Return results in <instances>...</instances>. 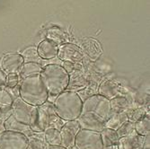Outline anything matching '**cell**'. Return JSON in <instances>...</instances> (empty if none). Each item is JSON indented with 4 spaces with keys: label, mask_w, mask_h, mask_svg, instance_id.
<instances>
[{
    "label": "cell",
    "mask_w": 150,
    "mask_h": 149,
    "mask_svg": "<svg viewBox=\"0 0 150 149\" xmlns=\"http://www.w3.org/2000/svg\"><path fill=\"white\" fill-rule=\"evenodd\" d=\"M100 134H101V138H102L103 146L118 145L120 138L118 137V134H117L116 130L104 128L100 132Z\"/></svg>",
    "instance_id": "obj_22"
},
{
    "label": "cell",
    "mask_w": 150,
    "mask_h": 149,
    "mask_svg": "<svg viewBox=\"0 0 150 149\" xmlns=\"http://www.w3.org/2000/svg\"><path fill=\"white\" fill-rule=\"evenodd\" d=\"M76 120L81 129L101 132L105 128V121L93 113H81Z\"/></svg>",
    "instance_id": "obj_10"
},
{
    "label": "cell",
    "mask_w": 150,
    "mask_h": 149,
    "mask_svg": "<svg viewBox=\"0 0 150 149\" xmlns=\"http://www.w3.org/2000/svg\"><path fill=\"white\" fill-rule=\"evenodd\" d=\"M80 129L81 128L77 120L66 121L59 130L61 136V145L67 149L75 145V139Z\"/></svg>",
    "instance_id": "obj_8"
},
{
    "label": "cell",
    "mask_w": 150,
    "mask_h": 149,
    "mask_svg": "<svg viewBox=\"0 0 150 149\" xmlns=\"http://www.w3.org/2000/svg\"><path fill=\"white\" fill-rule=\"evenodd\" d=\"M33 107L23 102L20 97H17L13 101L11 107V113L20 122L29 125L31 114L33 110Z\"/></svg>",
    "instance_id": "obj_7"
},
{
    "label": "cell",
    "mask_w": 150,
    "mask_h": 149,
    "mask_svg": "<svg viewBox=\"0 0 150 149\" xmlns=\"http://www.w3.org/2000/svg\"><path fill=\"white\" fill-rule=\"evenodd\" d=\"M56 114L63 120H76L82 112L83 101L76 92L66 90L54 100Z\"/></svg>",
    "instance_id": "obj_2"
},
{
    "label": "cell",
    "mask_w": 150,
    "mask_h": 149,
    "mask_svg": "<svg viewBox=\"0 0 150 149\" xmlns=\"http://www.w3.org/2000/svg\"><path fill=\"white\" fill-rule=\"evenodd\" d=\"M24 59L19 53H7L1 61L2 70L6 74H18L20 72Z\"/></svg>",
    "instance_id": "obj_11"
},
{
    "label": "cell",
    "mask_w": 150,
    "mask_h": 149,
    "mask_svg": "<svg viewBox=\"0 0 150 149\" xmlns=\"http://www.w3.org/2000/svg\"><path fill=\"white\" fill-rule=\"evenodd\" d=\"M38 56L42 59H52L58 56L59 46L51 40L45 39L37 47Z\"/></svg>",
    "instance_id": "obj_12"
},
{
    "label": "cell",
    "mask_w": 150,
    "mask_h": 149,
    "mask_svg": "<svg viewBox=\"0 0 150 149\" xmlns=\"http://www.w3.org/2000/svg\"><path fill=\"white\" fill-rule=\"evenodd\" d=\"M103 149H118L117 145H109V146H103Z\"/></svg>",
    "instance_id": "obj_36"
},
{
    "label": "cell",
    "mask_w": 150,
    "mask_h": 149,
    "mask_svg": "<svg viewBox=\"0 0 150 149\" xmlns=\"http://www.w3.org/2000/svg\"><path fill=\"white\" fill-rule=\"evenodd\" d=\"M93 113L106 121L112 114L110 100L95 93L83 102L81 113Z\"/></svg>",
    "instance_id": "obj_4"
},
{
    "label": "cell",
    "mask_w": 150,
    "mask_h": 149,
    "mask_svg": "<svg viewBox=\"0 0 150 149\" xmlns=\"http://www.w3.org/2000/svg\"><path fill=\"white\" fill-rule=\"evenodd\" d=\"M134 131H135V123L129 120L125 121V122L116 130V132L118 134V137L120 138L129 136V135H131Z\"/></svg>",
    "instance_id": "obj_27"
},
{
    "label": "cell",
    "mask_w": 150,
    "mask_h": 149,
    "mask_svg": "<svg viewBox=\"0 0 150 149\" xmlns=\"http://www.w3.org/2000/svg\"><path fill=\"white\" fill-rule=\"evenodd\" d=\"M43 137L45 142L49 145H61L60 131L56 129L48 128L43 132Z\"/></svg>",
    "instance_id": "obj_21"
},
{
    "label": "cell",
    "mask_w": 150,
    "mask_h": 149,
    "mask_svg": "<svg viewBox=\"0 0 150 149\" xmlns=\"http://www.w3.org/2000/svg\"><path fill=\"white\" fill-rule=\"evenodd\" d=\"M15 97L6 88H0V110L5 111L11 109Z\"/></svg>",
    "instance_id": "obj_23"
},
{
    "label": "cell",
    "mask_w": 150,
    "mask_h": 149,
    "mask_svg": "<svg viewBox=\"0 0 150 149\" xmlns=\"http://www.w3.org/2000/svg\"><path fill=\"white\" fill-rule=\"evenodd\" d=\"M29 140L24 134L4 130L0 133V149H26Z\"/></svg>",
    "instance_id": "obj_6"
},
{
    "label": "cell",
    "mask_w": 150,
    "mask_h": 149,
    "mask_svg": "<svg viewBox=\"0 0 150 149\" xmlns=\"http://www.w3.org/2000/svg\"><path fill=\"white\" fill-rule=\"evenodd\" d=\"M75 146L77 149H103L100 132L80 129L75 139Z\"/></svg>",
    "instance_id": "obj_5"
},
{
    "label": "cell",
    "mask_w": 150,
    "mask_h": 149,
    "mask_svg": "<svg viewBox=\"0 0 150 149\" xmlns=\"http://www.w3.org/2000/svg\"><path fill=\"white\" fill-rule=\"evenodd\" d=\"M88 85V81L85 76L82 75L78 70H74L71 74H69V82L67 85L69 91H80L86 88Z\"/></svg>",
    "instance_id": "obj_16"
},
{
    "label": "cell",
    "mask_w": 150,
    "mask_h": 149,
    "mask_svg": "<svg viewBox=\"0 0 150 149\" xmlns=\"http://www.w3.org/2000/svg\"><path fill=\"white\" fill-rule=\"evenodd\" d=\"M61 66H62V67L66 70V72L69 75L71 74L75 70V68H76L75 64L71 63V62H69V61H63V64Z\"/></svg>",
    "instance_id": "obj_32"
},
{
    "label": "cell",
    "mask_w": 150,
    "mask_h": 149,
    "mask_svg": "<svg viewBox=\"0 0 150 149\" xmlns=\"http://www.w3.org/2000/svg\"><path fill=\"white\" fill-rule=\"evenodd\" d=\"M0 120H4L3 119V114H2V111L0 110Z\"/></svg>",
    "instance_id": "obj_37"
},
{
    "label": "cell",
    "mask_w": 150,
    "mask_h": 149,
    "mask_svg": "<svg viewBox=\"0 0 150 149\" xmlns=\"http://www.w3.org/2000/svg\"><path fill=\"white\" fill-rule=\"evenodd\" d=\"M127 120L129 119L126 112L112 113L109 119L105 121V128L117 130Z\"/></svg>",
    "instance_id": "obj_20"
},
{
    "label": "cell",
    "mask_w": 150,
    "mask_h": 149,
    "mask_svg": "<svg viewBox=\"0 0 150 149\" xmlns=\"http://www.w3.org/2000/svg\"><path fill=\"white\" fill-rule=\"evenodd\" d=\"M19 83H20V76H18V74H8L7 75L6 82V88L13 89L19 85Z\"/></svg>",
    "instance_id": "obj_29"
},
{
    "label": "cell",
    "mask_w": 150,
    "mask_h": 149,
    "mask_svg": "<svg viewBox=\"0 0 150 149\" xmlns=\"http://www.w3.org/2000/svg\"><path fill=\"white\" fill-rule=\"evenodd\" d=\"M135 131L140 136H146L150 133V118L146 115L144 118L135 122Z\"/></svg>",
    "instance_id": "obj_26"
},
{
    "label": "cell",
    "mask_w": 150,
    "mask_h": 149,
    "mask_svg": "<svg viewBox=\"0 0 150 149\" xmlns=\"http://www.w3.org/2000/svg\"><path fill=\"white\" fill-rule=\"evenodd\" d=\"M121 87L119 83L115 80H105L100 85L98 89V94L107 98L108 100H112V98L120 95Z\"/></svg>",
    "instance_id": "obj_13"
},
{
    "label": "cell",
    "mask_w": 150,
    "mask_h": 149,
    "mask_svg": "<svg viewBox=\"0 0 150 149\" xmlns=\"http://www.w3.org/2000/svg\"><path fill=\"white\" fill-rule=\"evenodd\" d=\"M19 97L32 106H40L48 101L49 93L40 76L23 78L19 83Z\"/></svg>",
    "instance_id": "obj_3"
},
{
    "label": "cell",
    "mask_w": 150,
    "mask_h": 149,
    "mask_svg": "<svg viewBox=\"0 0 150 149\" xmlns=\"http://www.w3.org/2000/svg\"><path fill=\"white\" fill-rule=\"evenodd\" d=\"M127 116H128V119L129 121H132V122H137L139 119H141L142 118H144L146 115H149V113L146 112L145 107H130L129 109L126 112Z\"/></svg>",
    "instance_id": "obj_25"
},
{
    "label": "cell",
    "mask_w": 150,
    "mask_h": 149,
    "mask_svg": "<svg viewBox=\"0 0 150 149\" xmlns=\"http://www.w3.org/2000/svg\"><path fill=\"white\" fill-rule=\"evenodd\" d=\"M21 55L23 56L24 61L26 59H29V60H33L35 59H37L39 56H38V53H37V49H34V48H29L25 49L23 54H21Z\"/></svg>",
    "instance_id": "obj_31"
},
{
    "label": "cell",
    "mask_w": 150,
    "mask_h": 149,
    "mask_svg": "<svg viewBox=\"0 0 150 149\" xmlns=\"http://www.w3.org/2000/svg\"><path fill=\"white\" fill-rule=\"evenodd\" d=\"M57 57H59L62 61H69L76 64L84 59V53L81 48L69 42L59 47Z\"/></svg>",
    "instance_id": "obj_9"
},
{
    "label": "cell",
    "mask_w": 150,
    "mask_h": 149,
    "mask_svg": "<svg viewBox=\"0 0 150 149\" xmlns=\"http://www.w3.org/2000/svg\"><path fill=\"white\" fill-rule=\"evenodd\" d=\"M66 121L61 119L57 114L52 115L50 117V121H49V128L56 129L58 130H60L62 126L65 124Z\"/></svg>",
    "instance_id": "obj_30"
},
{
    "label": "cell",
    "mask_w": 150,
    "mask_h": 149,
    "mask_svg": "<svg viewBox=\"0 0 150 149\" xmlns=\"http://www.w3.org/2000/svg\"><path fill=\"white\" fill-rule=\"evenodd\" d=\"M39 135L40 133L33 132L32 136L28 137L29 143L26 149H46L48 145L44 140V137H40Z\"/></svg>",
    "instance_id": "obj_24"
},
{
    "label": "cell",
    "mask_w": 150,
    "mask_h": 149,
    "mask_svg": "<svg viewBox=\"0 0 150 149\" xmlns=\"http://www.w3.org/2000/svg\"><path fill=\"white\" fill-rule=\"evenodd\" d=\"M6 76H7V75L2 69H0V88H5L6 87Z\"/></svg>",
    "instance_id": "obj_33"
},
{
    "label": "cell",
    "mask_w": 150,
    "mask_h": 149,
    "mask_svg": "<svg viewBox=\"0 0 150 149\" xmlns=\"http://www.w3.org/2000/svg\"><path fill=\"white\" fill-rule=\"evenodd\" d=\"M4 128H5V130H10V131L23 133L27 138L32 136L33 134V132L31 130L29 125H26V124L20 122V121H18L16 119H15V117H13L12 114L4 121Z\"/></svg>",
    "instance_id": "obj_15"
},
{
    "label": "cell",
    "mask_w": 150,
    "mask_h": 149,
    "mask_svg": "<svg viewBox=\"0 0 150 149\" xmlns=\"http://www.w3.org/2000/svg\"><path fill=\"white\" fill-rule=\"evenodd\" d=\"M42 70V67L39 63L33 62V61L25 62L20 70V77L21 79H23V78L30 77V76H40Z\"/></svg>",
    "instance_id": "obj_19"
},
{
    "label": "cell",
    "mask_w": 150,
    "mask_h": 149,
    "mask_svg": "<svg viewBox=\"0 0 150 149\" xmlns=\"http://www.w3.org/2000/svg\"><path fill=\"white\" fill-rule=\"evenodd\" d=\"M144 136H140L136 131L128 137L120 138L118 142V149H142Z\"/></svg>",
    "instance_id": "obj_14"
},
{
    "label": "cell",
    "mask_w": 150,
    "mask_h": 149,
    "mask_svg": "<svg viewBox=\"0 0 150 149\" xmlns=\"http://www.w3.org/2000/svg\"><path fill=\"white\" fill-rule=\"evenodd\" d=\"M142 149H150V133L144 136Z\"/></svg>",
    "instance_id": "obj_34"
},
{
    "label": "cell",
    "mask_w": 150,
    "mask_h": 149,
    "mask_svg": "<svg viewBox=\"0 0 150 149\" xmlns=\"http://www.w3.org/2000/svg\"><path fill=\"white\" fill-rule=\"evenodd\" d=\"M46 149H67V148L62 145H48Z\"/></svg>",
    "instance_id": "obj_35"
},
{
    "label": "cell",
    "mask_w": 150,
    "mask_h": 149,
    "mask_svg": "<svg viewBox=\"0 0 150 149\" xmlns=\"http://www.w3.org/2000/svg\"><path fill=\"white\" fill-rule=\"evenodd\" d=\"M110 104L112 113L126 112L130 107H134L132 105V101L124 95H118L112 98L110 100Z\"/></svg>",
    "instance_id": "obj_17"
},
{
    "label": "cell",
    "mask_w": 150,
    "mask_h": 149,
    "mask_svg": "<svg viewBox=\"0 0 150 149\" xmlns=\"http://www.w3.org/2000/svg\"><path fill=\"white\" fill-rule=\"evenodd\" d=\"M85 51L88 54V56L90 58H97L101 53L99 44H97L96 42H94L93 40L91 45H90V40L85 44Z\"/></svg>",
    "instance_id": "obj_28"
},
{
    "label": "cell",
    "mask_w": 150,
    "mask_h": 149,
    "mask_svg": "<svg viewBox=\"0 0 150 149\" xmlns=\"http://www.w3.org/2000/svg\"><path fill=\"white\" fill-rule=\"evenodd\" d=\"M58 46H61L65 43H69V35L60 30L58 27H53L47 31V38Z\"/></svg>",
    "instance_id": "obj_18"
},
{
    "label": "cell",
    "mask_w": 150,
    "mask_h": 149,
    "mask_svg": "<svg viewBox=\"0 0 150 149\" xmlns=\"http://www.w3.org/2000/svg\"><path fill=\"white\" fill-rule=\"evenodd\" d=\"M69 149H77V148H76V147L75 145H73V146H71V147H69Z\"/></svg>",
    "instance_id": "obj_38"
},
{
    "label": "cell",
    "mask_w": 150,
    "mask_h": 149,
    "mask_svg": "<svg viewBox=\"0 0 150 149\" xmlns=\"http://www.w3.org/2000/svg\"><path fill=\"white\" fill-rule=\"evenodd\" d=\"M42 82L46 88L49 96L57 97L66 91L69 82V75L66 72L61 65L48 64L40 74Z\"/></svg>",
    "instance_id": "obj_1"
}]
</instances>
